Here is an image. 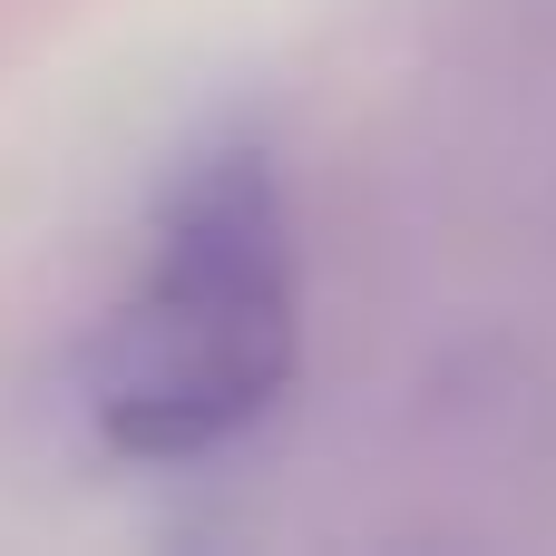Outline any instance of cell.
<instances>
[{"label":"cell","mask_w":556,"mask_h":556,"mask_svg":"<svg viewBox=\"0 0 556 556\" xmlns=\"http://www.w3.org/2000/svg\"><path fill=\"white\" fill-rule=\"evenodd\" d=\"M293 225L264 147H205L156 205V264L98 352V440L117 459H205L293 381Z\"/></svg>","instance_id":"6da1fadb"}]
</instances>
